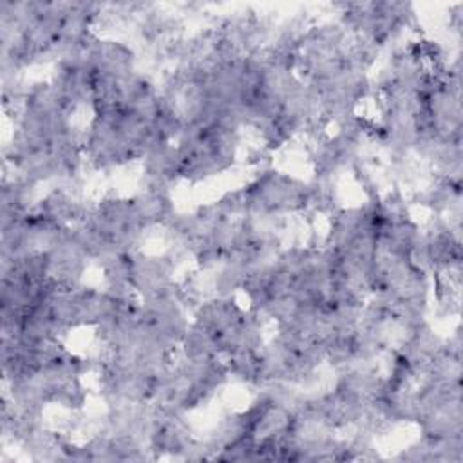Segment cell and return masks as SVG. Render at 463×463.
I'll use <instances>...</instances> for the list:
<instances>
[{
	"instance_id": "1",
	"label": "cell",
	"mask_w": 463,
	"mask_h": 463,
	"mask_svg": "<svg viewBox=\"0 0 463 463\" xmlns=\"http://www.w3.org/2000/svg\"><path fill=\"white\" fill-rule=\"evenodd\" d=\"M248 210L288 215L306 210L307 183L273 168H262L244 188Z\"/></svg>"
},
{
	"instance_id": "2",
	"label": "cell",
	"mask_w": 463,
	"mask_h": 463,
	"mask_svg": "<svg viewBox=\"0 0 463 463\" xmlns=\"http://www.w3.org/2000/svg\"><path fill=\"white\" fill-rule=\"evenodd\" d=\"M172 255L130 253V286L139 298L172 291L177 286Z\"/></svg>"
},
{
	"instance_id": "3",
	"label": "cell",
	"mask_w": 463,
	"mask_h": 463,
	"mask_svg": "<svg viewBox=\"0 0 463 463\" xmlns=\"http://www.w3.org/2000/svg\"><path fill=\"white\" fill-rule=\"evenodd\" d=\"M143 186L172 190L181 179V157L175 143L157 141L141 156Z\"/></svg>"
},
{
	"instance_id": "4",
	"label": "cell",
	"mask_w": 463,
	"mask_h": 463,
	"mask_svg": "<svg viewBox=\"0 0 463 463\" xmlns=\"http://www.w3.org/2000/svg\"><path fill=\"white\" fill-rule=\"evenodd\" d=\"M248 309L239 306L233 297H212L201 300L192 311V322L215 336V340L239 324Z\"/></svg>"
},
{
	"instance_id": "5",
	"label": "cell",
	"mask_w": 463,
	"mask_h": 463,
	"mask_svg": "<svg viewBox=\"0 0 463 463\" xmlns=\"http://www.w3.org/2000/svg\"><path fill=\"white\" fill-rule=\"evenodd\" d=\"M132 203L145 228L165 226L168 219L175 213L172 190L141 186V190L132 197Z\"/></svg>"
}]
</instances>
